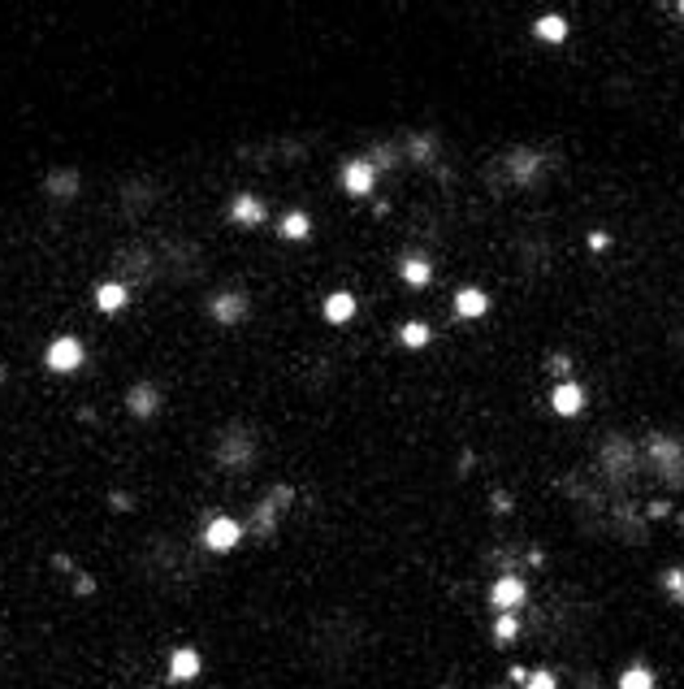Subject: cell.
<instances>
[{"label":"cell","mask_w":684,"mask_h":689,"mask_svg":"<svg viewBox=\"0 0 684 689\" xmlns=\"http://www.w3.org/2000/svg\"><path fill=\"white\" fill-rule=\"evenodd\" d=\"M255 455H260V447H255V433L247 430V425H226V430L217 433V442H213V464L217 469H226V473H247L255 464Z\"/></svg>","instance_id":"obj_1"},{"label":"cell","mask_w":684,"mask_h":689,"mask_svg":"<svg viewBox=\"0 0 684 689\" xmlns=\"http://www.w3.org/2000/svg\"><path fill=\"white\" fill-rule=\"evenodd\" d=\"M641 451H645L650 469L659 473L663 486H684V442L676 438V433H667V430L650 433V438L641 442Z\"/></svg>","instance_id":"obj_2"},{"label":"cell","mask_w":684,"mask_h":689,"mask_svg":"<svg viewBox=\"0 0 684 689\" xmlns=\"http://www.w3.org/2000/svg\"><path fill=\"white\" fill-rule=\"evenodd\" d=\"M598 464H602L606 481H624V486H632V481H637V469H641V447H637L632 438L611 433V438L602 442V451H598Z\"/></svg>","instance_id":"obj_3"},{"label":"cell","mask_w":684,"mask_h":689,"mask_svg":"<svg viewBox=\"0 0 684 689\" xmlns=\"http://www.w3.org/2000/svg\"><path fill=\"white\" fill-rule=\"evenodd\" d=\"M291 503H294V486H291V481H274V490L265 494V499L252 508V516L243 520V525H247V533H252V538H269V533L277 529L282 512H286Z\"/></svg>","instance_id":"obj_4"},{"label":"cell","mask_w":684,"mask_h":689,"mask_svg":"<svg viewBox=\"0 0 684 689\" xmlns=\"http://www.w3.org/2000/svg\"><path fill=\"white\" fill-rule=\"evenodd\" d=\"M247 538V525L238 520V516H226V512H213L204 520V529H199V547L213 555H230L238 551V542Z\"/></svg>","instance_id":"obj_5"},{"label":"cell","mask_w":684,"mask_h":689,"mask_svg":"<svg viewBox=\"0 0 684 689\" xmlns=\"http://www.w3.org/2000/svg\"><path fill=\"white\" fill-rule=\"evenodd\" d=\"M503 170H507V178L515 182V187H537V182L550 174V157L542 152V148L520 143V148H511L507 157H503Z\"/></svg>","instance_id":"obj_6"},{"label":"cell","mask_w":684,"mask_h":689,"mask_svg":"<svg viewBox=\"0 0 684 689\" xmlns=\"http://www.w3.org/2000/svg\"><path fill=\"white\" fill-rule=\"evenodd\" d=\"M43 364H48V374H57V377L79 374L82 364H87V343L79 335H57L48 343V352H43Z\"/></svg>","instance_id":"obj_7"},{"label":"cell","mask_w":684,"mask_h":689,"mask_svg":"<svg viewBox=\"0 0 684 689\" xmlns=\"http://www.w3.org/2000/svg\"><path fill=\"white\" fill-rule=\"evenodd\" d=\"M204 313H208V321H217V325H238V321H247V313H252V299L243 296V291H217Z\"/></svg>","instance_id":"obj_8"},{"label":"cell","mask_w":684,"mask_h":689,"mask_svg":"<svg viewBox=\"0 0 684 689\" xmlns=\"http://www.w3.org/2000/svg\"><path fill=\"white\" fill-rule=\"evenodd\" d=\"M338 187L347 191V196L355 199H364L377 191V170L369 165V157H352L342 170H338Z\"/></svg>","instance_id":"obj_9"},{"label":"cell","mask_w":684,"mask_h":689,"mask_svg":"<svg viewBox=\"0 0 684 689\" xmlns=\"http://www.w3.org/2000/svg\"><path fill=\"white\" fill-rule=\"evenodd\" d=\"M585 403H589V391L576 382V377H567V382H554V386H550V412L564 416V421L581 416L585 412Z\"/></svg>","instance_id":"obj_10"},{"label":"cell","mask_w":684,"mask_h":689,"mask_svg":"<svg viewBox=\"0 0 684 689\" xmlns=\"http://www.w3.org/2000/svg\"><path fill=\"white\" fill-rule=\"evenodd\" d=\"M79 191H82V174L74 165H57V170L43 174V196L53 199V204H74Z\"/></svg>","instance_id":"obj_11"},{"label":"cell","mask_w":684,"mask_h":689,"mask_svg":"<svg viewBox=\"0 0 684 689\" xmlns=\"http://www.w3.org/2000/svg\"><path fill=\"white\" fill-rule=\"evenodd\" d=\"M165 408V391H160L157 382H135L130 391H126V412L135 416V421H152V416Z\"/></svg>","instance_id":"obj_12"},{"label":"cell","mask_w":684,"mask_h":689,"mask_svg":"<svg viewBox=\"0 0 684 689\" xmlns=\"http://www.w3.org/2000/svg\"><path fill=\"white\" fill-rule=\"evenodd\" d=\"M226 213H230V221H235L238 230H260V226L269 221V204L255 196V191H238Z\"/></svg>","instance_id":"obj_13"},{"label":"cell","mask_w":684,"mask_h":689,"mask_svg":"<svg viewBox=\"0 0 684 689\" xmlns=\"http://www.w3.org/2000/svg\"><path fill=\"white\" fill-rule=\"evenodd\" d=\"M113 274H118V282H126V277L148 282V277L157 274V260H152L148 247H121L118 257H113Z\"/></svg>","instance_id":"obj_14"},{"label":"cell","mask_w":684,"mask_h":689,"mask_svg":"<svg viewBox=\"0 0 684 689\" xmlns=\"http://www.w3.org/2000/svg\"><path fill=\"white\" fill-rule=\"evenodd\" d=\"M92 304H96L104 316H118L130 308V282H118V277H104L92 291Z\"/></svg>","instance_id":"obj_15"},{"label":"cell","mask_w":684,"mask_h":689,"mask_svg":"<svg viewBox=\"0 0 684 689\" xmlns=\"http://www.w3.org/2000/svg\"><path fill=\"white\" fill-rule=\"evenodd\" d=\"M525 598H528V586H525V577H515V572H503V577L489 586V603L498 611H520Z\"/></svg>","instance_id":"obj_16"},{"label":"cell","mask_w":684,"mask_h":689,"mask_svg":"<svg viewBox=\"0 0 684 689\" xmlns=\"http://www.w3.org/2000/svg\"><path fill=\"white\" fill-rule=\"evenodd\" d=\"M169 681L174 685H187V681H196L199 672H204V655H199L196 646H178V650H169Z\"/></svg>","instance_id":"obj_17"},{"label":"cell","mask_w":684,"mask_h":689,"mask_svg":"<svg viewBox=\"0 0 684 689\" xmlns=\"http://www.w3.org/2000/svg\"><path fill=\"white\" fill-rule=\"evenodd\" d=\"M277 238H286V243H308V238H313V213H308V209H286L282 221H277Z\"/></svg>","instance_id":"obj_18"},{"label":"cell","mask_w":684,"mask_h":689,"mask_svg":"<svg viewBox=\"0 0 684 689\" xmlns=\"http://www.w3.org/2000/svg\"><path fill=\"white\" fill-rule=\"evenodd\" d=\"M455 316L459 321H481V316L489 313V296L481 291V286H464V291H455Z\"/></svg>","instance_id":"obj_19"},{"label":"cell","mask_w":684,"mask_h":689,"mask_svg":"<svg viewBox=\"0 0 684 689\" xmlns=\"http://www.w3.org/2000/svg\"><path fill=\"white\" fill-rule=\"evenodd\" d=\"M321 313H325L330 325H347V321H355V313H360V299H355L352 291H330L325 304H321Z\"/></svg>","instance_id":"obj_20"},{"label":"cell","mask_w":684,"mask_h":689,"mask_svg":"<svg viewBox=\"0 0 684 689\" xmlns=\"http://www.w3.org/2000/svg\"><path fill=\"white\" fill-rule=\"evenodd\" d=\"M403 152H408L411 165L429 170L433 160H438V135H429V131H416V135L403 139Z\"/></svg>","instance_id":"obj_21"},{"label":"cell","mask_w":684,"mask_h":689,"mask_svg":"<svg viewBox=\"0 0 684 689\" xmlns=\"http://www.w3.org/2000/svg\"><path fill=\"white\" fill-rule=\"evenodd\" d=\"M399 277H403V286H411V291H425L433 282V265L425 257H403L399 260Z\"/></svg>","instance_id":"obj_22"},{"label":"cell","mask_w":684,"mask_h":689,"mask_svg":"<svg viewBox=\"0 0 684 689\" xmlns=\"http://www.w3.org/2000/svg\"><path fill=\"white\" fill-rule=\"evenodd\" d=\"M567 31H572V26H567L564 14H542V18L533 22V35H537L542 44H564Z\"/></svg>","instance_id":"obj_23"},{"label":"cell","mask_w":684,"mask_h":689,"mask_svg":"<svg viewBox=\"0 0 684 689\" xmlns=\"http://www.w3.org/2000/svg\"><path fill=\"white\" fill-rule=\"evenodd\" d=\"M399 343H403L408 352H425L433 343V330L425 321H403V325H399Z\"/></svg>","instance_id":"obj_24"},{"label":"cell","mask_w":684,"mask_h":689,"mask_svg":"<svg viewBox=\"0 0 684 689\" xmlns=\"http://www.w3.org/2000/svg\"><path fill=\"white\" fill-rule=\"evenodd\" d=\"M364 157H369V165L377 174H390L394 165H399V148H394V143H372Z\"/></svg>","instance_id":"obj_25"},{"label":"cell","mask_w":684,"mask_h":689,"mask_svg":"<svg viewBox=\"0 0 684 689\" xmlns=\"http://www.w3.org/2000/svg\"><path fill=\"white\" fill-rule=\"evenodd\" d=\"M620 689H659V681H654V672L645 664H632V668L620 672Z\"/></svg>","instance_id":"obj_26"},{"label":"cell","mask_w":684,"mask_h":689,"mask_svg":"<svg viewBox=\"0 0 684 689\" xmlns=\"http://www.w3.org/2000/svg\"><path fill=\"white\" fill-rule=\"evenodd\" d=\"M520 637V611H498L494 620V642H515Z\"/></svg>","instance_id":"obj_27"},{"label":"cell","mask_w":684,"mask_h":689,"mask_svg":"<svg viewBox=\"0 0 684 689\" xmlns=\"http://www.w3.org/2000/svg\"><path fill=\"white\" fill-rule=\"evenodd\" d=\"M663 590L676 598V603H684V568H667L663 572Z\"/></svg>","instance_id":"obj_28"},{"label":"cell","mask_w":684,"mask_h":689,"mask_svg":"<svg viewBox=\"0 0 684 689\" xmlns=\"http://www.w3.org/2000/svg\"><path fill=\"white\" fill-rule=\"evenodd\" d=\"M525 689H559V681H554V672H546V668H537V672H528V681H525Z\"/></svg>","instance_id":"obj_29"},{"label":"cell","mask_w":684,"mask_h":689,"mask_svg":"<svg viewBox=\"0 0 684 689\" xmlns=\"http://www.w3.org/2000/svg\"><path fill=\"white\" fill-rule=\"evenodd\" d=\"M546 369H550V374H559V382H567V374H572V360H567V355H550Z\"/></svg>","instance_id":"obj_30"},{"label":"cell","mask_w":684,"mask_h":689,"mask_svg":"<svg viewBox=\"0 0 684 689\" xmlns=\"http://www.w3.org/2000/svg\"><path fill=\"white\" fill-rule=\"evenodd\" d=\"M611 247V235L606 230H589V252H606Z\"/></svg>","instance_id":"obj_31"},{"label":"cell","mask_w":684,"mask_h":689,"mask_svg":"<svg viewBox=\"0 0 684 689\" xmlns=\"http://www.w3.org/2000/svg\"><path fill=\"white\" fill-rule=\"evenodd\" d=\"M92 590H96V581L87 572H74V594H92Z\"/></svg>","instance_id":"obj_32"},{"label":"cell","mask_w":684,"mask_h":689,"mask_svg":"<svg viewBox=\"0 0 684 689\" xmlns=\"http://www.w3.org/2000/svg\"><path fill=\"white\" fill-rule=\"evenodd\" d=\"M667 512H671V503H667V499H659V503H650V516H654V520H663Z\"/></svg>","instance_id":"obj_33"},{"label":"cell","mask_w":684,"mask_h":689,"mask_svg":"<svg viewBox=\"0 0 684 689\" xmlns=\"http://www.w3.org/2000/svg\"><path fill=\"white\" fill-rule=\"evenodd\" d=\"M507 676H511V685H520V689H525V681H528V668H520V664H515V668H511Z\"/></svg>","instance_id":"obj_34"},{"label":"cell","mask_w":684,"mask_h":689,"mask_svg":"<svg viewBox=\"0 0 684 689\" xmlns=\"http://www.w3.org/2000/svg\"><path fill=\"white\" fill-rule=\"evenodd\" d=\"M130 503H135V499H130V494H113V508H121V512H126V508H130Z\"/></svg>","instance_id":"obj_35"},{"label":"cell","mask_w":684,"mask_h":689,"mask_svg":"<svg viewBox=\"0 0 684 689\" xmlns=\"http://www.w3.org/2000/svg\"><path fill=\"white\" fill-rule=\"evenodd\" d=\"M676 14H680V18H684V0H680V5H676Z\"/></svg>","instance_id":"obj_36"},{"label":"cell","mask_w":684,"mask_h":689,"mask_svg":"<svg viewBox=\"0 0 684 689\" xmlns=\"http://www.w3.org/2000/svg\"><path fill=\"white\" fill-rule=\"evenodd\" d=\"M0 386H5V364H0Z\"/></svg>","instance_id":"obj_37"},{"label":"cell","mask_w":684,"mask_h":689,"mask_svg":"<svg viewBox=\"0 0 684 689\" xmlns=\"http://www.w3.org/2000/svg\"><path fill=\"white\" fill-rule=\"evenodd\" d=\"M680 525H684V512H680Z\"/></svg>","instance_id":"obj_38"}]
</instances>
